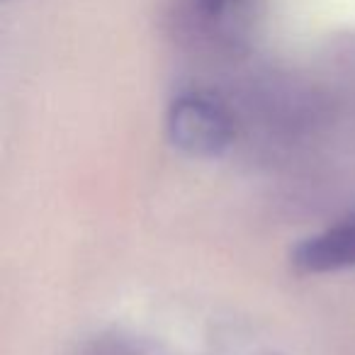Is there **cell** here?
<instances>
[{
    "mask_svg": "<svg viewBox=\"0 0 355 355\" xmlns=\"http://www.w3.org/2000/svg\"><path fill=\"white\" fill-rule=\"evenodd\" d=\"M168 132L178 148L193 156H217L232 141L234 124L217 100L205 95H185L173 103Z\"/></svg>",
    "mask_w": 355,
    "mask_h": 355,
    "instance_id": "cell-1",
    "label": "cell"
},
{
    "mask_svg": "<svg viewBox=\"0 0 355 355\" xmlns=\"http://www.w3.org/2000/svg\"><path fill=\"white\" fill-rule=\"evenodd\" d=\"M292 263L302 272H329L355 266V217L300 243L292 253Z\"/></svg>",
    "mask_w": 355,
    "mask_h": 355,
    "instance_id": "cell-2",
    "label": "cell"
},
{
    "mask_svg": "<svg viewBox=\"0 0 355 355\" xmlns=\"http://www.w3.org/2000/svg\"><path fill=\"white\" fill-rule=\"evenodd\" d=\"M241 0H195L198 10L209 20H222L227 12H232Z\"/></svg>",
    "mask_w": 355,
    "mask_h": 355,
    "instance_id": "cell-3",
    "label": "cell"
}]
</instances>
